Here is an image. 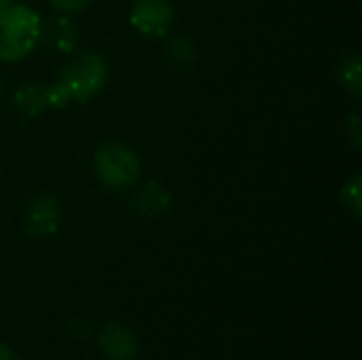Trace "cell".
Here are the masks:
<instances>
[{
	"label": "cell",
	"mask_w": 362,
	"mask_h": 360,
	"mask_svg": "<svg viewBox=\"0 0 362 360\" xmlns=\"http://www.w3.org/2000/svg\"><path fill=\"white\" fill-rule=\"evenodd\" d=\"M42 17L23 2H13L0 11V62H21L38 45L42 36Z\"/></svg>",
	"instance_id": "cell-1"
},
{
	"label": "cell",
	"mask_w": 362,
	"mask_h": 360,
	"mask_svg": "<svg viewBox=\"0 0 362 360\" xmlns=\"http://www.w3.org/2000/svg\"><path fill=\"white\" fill-rule=\"evenodd\" d=\"M93 172L102 187L125 191L138 182L142 166L132 146L123 142H106L93 155Z\"/></svg>",
	"instance_id": "cell-2"
},
{
	"label": "cell",
	"mask_w": 362,
	"mask_h": 360,
	"mask_svg": "<svg viewBox=\"0 0 362 360\" xmlns=\"http://www.w3.org/2000/svg\"><path fill=\"white\" fill-rule=\"evenodd\" d=\"M70 102H87L91 98H95L108 83V64L106 59L95 53V51H83L78 53L74 59H70L57 81Z\"/></svg>",
	"instance_id": "cell-3"
},
{
	"label": "cell",
	"mask_w": 362,
	"mask_h": 360,
	"mask_svg": "<svg viewBox=\"0 0 362 360\" xmlns=\"http://www.w3.org/2000/svg\"><path fill=\"white\" fill-rule=\"evenodd\" d=\"M70 102L66 89L55 81V83H25L21 85L15 95L13 104L19 110V115L34 119L47 110H62Z\"/></svg>",
	"instance_id": "cell-4"
},
{
	"label": "cell",
	"mask_w": 362,
	"mask_h": 360,
	"mask_svg": "<svg viewBox=\"0 0 362 360\" xmlns=\"http://www.w3.org/2000/svg\"><path fill=\"white\" fill-rule=\"evenodd\" d=\"M129 23L144 38H163L174 25V6L170 0H136L129 8Z\"/></svg>",
	"instance_id": "cell-5"
},
{
	"label": "cell",
	"mask_w": 362,
	"mask_h": 360,
	"mask_svg": "<svg viewBox=\"0 0 362 360\" xmlns=\"http://www.w3.org/2000/svg\"><path fill=\"white\" fill-rule=\"evenodd\" d=\"M62 223V204L53 195H38L28 204L25 231L32 238H51Z\"/></svg>",
	"instance_id": "cell-6"
},
{
	"label": "cell",
	"mask_w": 362,
	"mask_h": 360,
	"mask_svg": "<svg viewBox=\"0 0 362 360\" xmlns=\"http://www.w3.org/2000/svg\"><path fill=\"white\" fill-rule=\"evenodd\" d=\"M172 206V195L170 191L157 182V180H146L142 182L134 195H132V208L138 216H144V219H155V216H161L163 212H168Z\"/></svg>",
	"instance_id": "cell-7"
},
{
	"label": "cell",
	"mask_w": 362,
	"mask_h": 360,
	"mask_svg": "<svg viewBox=\"0 0 362 360\" xmlns=\"http://www.w3.org/2000/svg\"><path fill=\"white\" fill-rule=\"evenodd\" d=\"M100 350L108 360H134L138 352V342L134 333L123 325H106L98 337Z\"/></svg>",
	"instance_id": "cell-8"
},
{
	"label": "cell",
	"mask_w": 362,
	"mask_h": 360,
	"mask_svg": "<svg viewBox=\"0 0 362 360\" xmlns=\"http://www.w3.org/2000/svg\"><path fill=\"white\" fill-rule=\"evenodd\" d=\"M40 40L57 53H72L78 42V28L68 19V15H59L51 21H42Z\"/></svg>",
	"instance_id": "cell-9"
},
{
	"label": "cell",
	"mask_w": 362,
	"mask_h": 360,
	"mask_svg": "<svg viewBox=\"0 0 362 360\" xmlns=\"http://www.w3.org/2000/svg\"><path fill=\"white\" fill-rule=\"evenodd\" d=\"M165 55H168V59H170V64L174 68H189L191 64H195L197 49L189 38L172 36L168 40V45H165Z\"/></svg>",
	"instance_id": "cell-10"
},
{
	"label": "cell",
	"mask_w": 362,
	"mask_h": 360,
	"mask_svg": "<svg viewBox=\"0 0 362 360\" xmlns=\"http://www.w3.org/2000/svg\"><path fill=\"white\" fill-rule=\"evenodd\" d=\"M339 83L344 85V89L348 93H352L354 98H358L362 93V62L361 57L354 53L350 57H346L341 64H339Z\"/></svg>",
	"instance_id": "cell-11"
},
{
	"label": "cell",
	"mask_w": 362,
	"mask_h": 360,
	"mask_svg": "<svg viewBox=\"0 0 362 360\" xmlns=\"http://www.w3.org/2000/svg\"><path fill=\"white\" fill-rule=\"evenodd\" d=\"M341 199L344 206L356 216L361 219L362 214V178L361 174H354L346 180L344 189H341Z\"/></svg>",
	"instance_id": "cell-12"
},
{
	"label": "cell",
	"mask_w": 362,
	"mask_h": 360,
	"mask_svg": "<svg viewBox=\"0 0 362 360\" xmlns=\"http://www.w3.org/2000/svg\"><path fill=\"white\" fill-rule=\"evenodd\" d=\"M93 0H49L51 8L59 15H72L87 8Z\"/></svg>",
	"instance_id": "cell-13"
},
{
	"label": "cell",
	"mask_w": 362,
	"mask_h": 360,
	"mask_svg": "<svg viewBox=\"0 0 362 360\" xmlns=\"http://www.w3.org/2000/svg\"><path fill=\"white\" fill-rule=\"evenodd\" d=\"M346 138L352 142V146L356 149V151H361L362 146V127H361V117L354 112V115H350L348 117V121H346Z\"/></svg>",
	"instance_id": "cell-14"
},
{
	"label": "cell",
	"mask_w": 362,
	"mask_h": 360,
	"mask_svg": "<svg viewBox=\"0 0 362 360\" xmlns=\"http://www.w3.org/2000/svg\"><path fill=\"white\" fill-rule=\"evenodd\" d=\"M0 360H17V356L11 352V348H6L4 344H0Z\"/></svg>",
	"instance_id": "cell-15"
},
{
	"label": "cell",
	"mask_w": 362,
	"mask_h": 360,
	"mask_svg": "<svg viewBox=\"0 0 362 360\" xmlns=\"http://www.w3.org/2000/svg\"><path fill=\"white\" fill-rule=\"evenodd\" d=\"M8 4H13V0H0V11H2V8H6Z\"/></svg>",
	"instance_id": "cell-16"
},
{
	"label": "cell",
	"mask_w": 362,
	"mask_h": 360,
	"mask_svg": "<svg viewBox=\"0 0 362 360\" xmlns=\"http://www.w3.org/2000/svg\"><path fill=\"white\" fill-rule=\"evenodd\" d=\"M2 91H4V79H2V74H0V95H2Z\"/></svg>",
	"instance_id": "cell-17"
}]
</instances>
